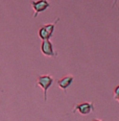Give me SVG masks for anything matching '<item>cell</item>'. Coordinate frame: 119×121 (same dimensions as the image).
<instances>
[{
    "mask_svg": "<svg viewBox=\"0 0 119 121\" xmlns=\"http://www.w3.org/2000/svg\"><path fill=\"white\" fill-rule=\"evenodd\" d=\"M116 95H119V85L116 86L114 89V96H116Z\"/></svg>",
    "mask_w": 119,
    "mask_h": 121,
    "instance_id": "cell-8",
    "label": "cell"
},
{
    "mask_svg": "<svg viewBox=\"0 0 119 121\" xmlns=\"http://www.w3.org/2000/svg\"><path fill=\"white\" fill-rule=\"evenodd\" d=\"M117 1H118V0H114L113 4H112V9H114V7H117Z\"/></svg>",
    "mask_w": 119,
    "mask_h": 121,
    "instance_id": "cell-9",
    "label": "cell"
},
{
    "mask_svg": "<svg viewBox=\"0 0 119 121\" xmlns=\"http://www.w3.org/2000/svg\"><path fill=\"white\" fill-rule=\"evenodd\" d=\"M114 99H116L119 102V95H116V96H114Z\"/></svg>",
    "mask_w": 119,
    "mask_h": 121,
    "instance_id": "cell-10",
    "label": "cell"
},
{
    "mask_svg": "<svg viewBox=\"0 0 119 121\" xmlns=\"http://www.w3.org/2000/svg\"><path fill=\"white\" fill-rule=\"evenodd\" d=\"M52 82H53V78L50 75H40V76H38L37 85L43 89L45 101L47 100V91L50 88V86L52 85Z\"/></svg>",
    "mask_w": 119,
    "mask_h": 121,
    "instance_id": "cell-1",
    "label": "cell"
},
{
    "mask_svg": "<svg viewBox=\"0 0 119 121\" xmlns=\"http://www.w3.org/2000/svg\"><path fill=\"white\" fill-rule=\"evenodd\" d=\"M93 111H94V105H93L92 102L84 101V102H79L77 104H75V107L72 110V113L78 112L82 115H88L91 112H93Z\"/></svg>",
    "mask_w": 119,
    "mask_h": 121,
    "instance_id": "cell-2",
    "label": "cell"
},
{
    "mask_svg": "<svg viewBox=\"0 0 119 121\" xmlns=\"http://www.w3.org/2000/svg\"><path fill=\"white\" fill-rule=\"evenodd\" d=\"M59 22V18H57V20H55V22L54 23H51V24H46V25H44V28L45 30L48 32V35H49V37L51 38L52 37V34H53V30H54V27H55V24Z\"/></svg>",
    "mask_w": 119,
    "mask_h": 121,
    "instance_id": "cell-6",
    "label": "cell"
},
{
    "mask_svg": "<svg viewBox=\"0 0 119 121\" xmlns=\"http://www.w3.org/2000/svg\"><path fill=\"white\" fill-rule=\"evenodd\" d=\"M73 79H74V77H73V75L71 74H68V75H65L64 77H62L60 80H57V86L61 88L62 90L66 91L68 89V87H69L70 85L72 84Z\"/></svg>",
    "mask_w": 119,
    "mask_h": 121,
    "instance_id": "cell-5",
    "label": "cell"
},
{
    "mask_svg": "<svg viewBox=\"0 0 119 121\" xmlns=\"http://www.w3.org/2000/svg\"><path fill=\"white\" fill-rule=\"evenodd\" d=\"M31 5H32V7H34V9H35L34 17L36 18L39 13L44 12L45 9H48V7L50 6V4H49V2H48L47 0H38V1H32Z\"/></svg>",
    "mask_w": 119,
    "mask_h": 121,
    "instance_id": "cell-3",
    "label": "cell"
},
{
    "mask_svg": "<svg viewBox=\"0 0 119 121\" xmlns=\"http://www.w3.org/2000/svg\"><path fill=\"white\" fill-rule=\"evenodd\" d=\"M39 37L41 38V39L44 41V40H49L50 39V37H49V35H48V32L45 30L44 27H41V28L39 29Z\"/></svg>",
    "mask_w": 119,
    "mask_h": 121,
    "instance_id": "cell-7",
    "label": "cell"
},
{
    "mask_svg": "<svg viewBox=\"0 0 119 121\" xmlns=\"http://www.w3.org/2000/svg\"><path fill=\"white\" fill-rule=\"evenodd\" d=\"M92 121H101V120H99V119H93Z\"/></svg>",
    "mask_w": 119,
    "mask_h": 121,
    "instance_id": "cell-11",
    "label": "cell"
},
{
    "mask_svg": "<svg viewBox=\"0 0 119 121\" xmlns=\"http://www.w3.org/2000/svg\"><path fill=\"white\" fill-rule=\"evenodd\" d=\"M41 50H42V53L46 56H49V57H54L57 56V53L54 52L53 50V47H52V44L49 40H44L42 42V45H41Z\"/></svg>",
    "mask_w": 119,
    "mask_h": 121,
    "instance_id": "cell-4",
    "label": "cell"
}]
</instances>
